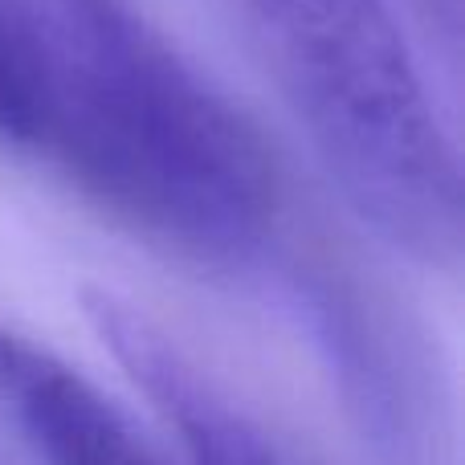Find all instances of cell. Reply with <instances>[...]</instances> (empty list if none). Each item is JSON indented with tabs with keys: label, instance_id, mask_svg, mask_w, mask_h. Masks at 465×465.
<instances>
[{
	"label": "cell",
	"instance_id": "cell-1",
	"mask_svg": "<svg viewBox=\"0 0 465 465\" xmlns=\"http://www.w3.org/2000/svg\"><path fill=\"white\" fill-rule=\"evenodd\" d=\"M0 139L188 257L232 262L273 221L262 139L123 0H0Z\"/></svg>",
	"mask_w": 465,
	"mask_h": 465
},
{
	"label": "cell",
	"instance_id": "cell-2",
	"mask_svg": "<svg viewBox=\"0 0 465 465\" xmlns=\"http://www.w3.org/2000/svg\"><path fill=\"white\" fill-rule=\"evenodd\" d=\"M229 8L351 209L429 262L458 253V152L392 5L229 0Z\"/></svg>",
	"mask_w": 465,
	"mask_h": 465
},
{
	"label": "cell",
	"instance_id": "cell-3",
	"mask_svg": "<svg viewBox=\"0 0 465 465\" xmlns=\"http://www.w3.org/2000/svg\"><path fill=\"white\" fill-rule=\"evenodd\" d=\"M90 314L114 360L180 433L193 465H298L278 441H270L257 420H249L229 396H221L143 314L111 298H94Z\"/></svg>",
	"mask_w": 465,
	"mask_h": 465
},
{
	"label": "cell",
	"instance_id": "cell-4",
	"mask_svg": "<svg viewBox=\"0 0 465 465\" xmlns=\"http://www.w3.org/2000/svg\"><path fill=\"white\" fill-rule=\"evenodd\" d=\"M0 392L49 465H163L90 380L0 331Z\"/></svg>",
	"mask_w": 465,
	"mask_h": 465
}]
</instances>
